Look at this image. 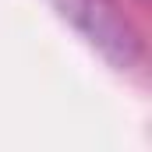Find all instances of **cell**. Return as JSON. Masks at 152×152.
<instances>
[{
    "label": "cell",
    "instance_id": "cell-1",
    "mask_svg": "<svg viewBox=\"0 0 152 152\" xmlns=\"http://www.w3.org/2000/svg\"><path fill=\"white\" fill-rule=\"evenodd\" d=\"M64 11L75 18L78 25L88 28L92 42H103V46H106V42H117V46H124V53H127V46H131L127 25L120 21V14H117L106 0H67ZM127 57H131V53H127Z\"/></svg>",
    "mask_w": 152,
    "mask_h": 152
}]
</instances>
